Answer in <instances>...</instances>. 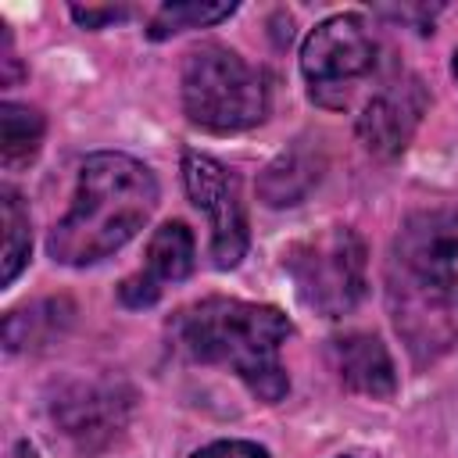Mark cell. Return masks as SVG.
<instances>
[{
  "label": "cell",
  "instance_id": "10",
  "mask_svg": "<svg viewBox=\"0 0 458 458\" xmlns=\"http://www.w3.org/2000/svg\"><path fill=\"white\" fill-rule=\"evenodd\" d=\"M333 369L340 383L365 397H390L397 390V372L390 361V351L372 333H347L329 344Z\"/></svg>",
  "mask_w": 458,
  "mask_h": 458
},
{
  "label": "cell",
  "instance_id": "15",
  "mask_svg": "<svg viewBox=\"0 0 458 458\" xmlns=\"http://www.w3.org/2000/svg\"><path fill=\"white\" fill-rule=\"evenodd\" d=\"M236 11V4H204V0H175L157 7V14L150 18L147 36L150 39H168L182 29H208L215 21H225Z\"/></svg>",
  "mask_w": 458,
  "mask_h": 458
},
{
  "label": "cell",
  "instance_id": "19",
  "mask_svg": "<svg viewBox=\"0 0 458 458\" xmlns=\"http://www.w3.org/2000/svg\"><path fill=\"white\" fill-rule=\"evenodd\" d=\"M451 72H454V79H458V54H454V61H451Z\"/></svg>",
  "mask_w": 458,
  "mask_h": 458
},
{
  "label": "cell",
  "instance_id": "11",
  "mask_svg": "<svg viewBox=\"0 0 458 458\" xmlns=\"http://www.w3.org/2000/svg\"><path fill=\"white\" fill-rule=\"evenodd\" d=\"M318 175H322V161L308 147H290L265 168L258 193L268 208H290L301 204V197L318 182Z\"/></svg>",
  "mask_w": 458,
  "mask_h": 458
},
{
  "label": "cell",
  "instance_id": "9",
  "mask_svg": "<svg viewBox=\"0 0 458 458\" xmlns=\"http://www.w3.org/2000/svg\"><path fill=\"white\" fill-rule=\"evenodd\" d=\"M193 261H197V247H193V233L186 229V222H165V225H157L154 236H150V243H147L143 268L118 286L122 304H129V308H150L168 283H182L193 272Z\"/></svg>",
  "mask_w": 458,
  "mask_h": 458
},
{
  "label": "cell",
  "instance_id": "6",
  "mask_svg": "<svg viewBox=\"0 0 458 458\" xmlns=\"http://www.w3.org/2000/svg\"><path fill=\"white\" fill-rule=\"evenodd\" d=\"M379 64V43L361 14H333L318 21L301 47V72L308 97L318 107L347 111L361 82Z\"/></svg>",
  "mask_w": 458,
  "mask_h": 458
},
{
  "label": "cell",
  "instance_id": "13",
  "mask_svg": "<svg viewBox=\"0 0 458 458\" xmlns=\"http://www.w3.org/2000/svg\"><path fill=\"white\" fill-rule=\"evenodd\" d=\"M100 411H104V415H118V401H114L111 394L93 390V386L79 390V397L61 401L64 433L75 437L82 447H97L93 437H104V440H107V437L114 433V426H118V422H111V419H100Z\"/></svg>",
  "mask_w": 458,
  "mask_h": 458
},
{
  "label": "cell",
  "instance_id": "16",
  "mask_svg": "<svg viewBox=\"0 0 458 458\" xmlns=\"http://www.w3.org/2000/svg\"><path fill=\"white\" fill-rule=\"evenodd\" d=\"M190 458H268V451L254 440H215V444L193 451Z\"/></svg>",
  "mask_w": 458,
  "mask_h": 458
},
{
  "label": "cell",
  "instance_id": "12",
  "mask_svg": "<svg viewBox=\"0 0 458 458\" xmlns=\"http://www.w3.org/2000/svg\"><path fill=\"white\" fill-rule=\"evenodd\" d=\"M43 132H47V122L36 107L7 100L0 107V157H4V168L14 172V168L29 165L43 147Z\"/></svg>",
  "mask_w": 458,
  "mask_h": 458
},
{
  "label": "cell",
  "instance_id": "5",
  "mask_svg": "<svg viewBox=\"0 0 458 458\" xmlns=\"http://www.w3.org/2000/svg\"><path fill=\"white\" fill-rule=\"evenodd\" d=\"M283 268L290 272L297 297L326 318L354 311L365 297V240L347 225H329L297 240L286 250Z\"/></svg>",
  "mask_w": 458,
  "mask_h": 458
},
{
  "label": "cell",
  "instance_id": "14",
  "mask_svg": "<svg viewBox=\"0 0 458 458\" xmlns=\"http://www.w3.org/2000/svg\"><path fill=\"white\" fill-rule=\"evenodd\" d=\"M0 208H4V276H0V283L11 286L18 279V272L29 265L32 222H29V208L21 204V197L11 186H4Z\"/></svg>",
  "mask_w": 458,
  "mask_h": 458
},
{
  "label": "cell",
  "instance_id": "1",
  "mask_svg": "<svg viewBox=\"0 0 458 458\" xmlns=\"http://www.w3.org/2000/svg\"><path fill=\"white\" fill-rule=\"evenodd\" d=\"M154 172L118 150L89 154L79 165V182L64 218L54 222L47 250L61 265H97L122 250L157 208Z\"/></svg>",
  "mask_w": 458,
  "mask_h": 458
},
{
  "label": "cell",
  "instance_id": "18",
  "mask_svg": "<svg viewBox=\"0 0 458 458\" xmlns=\"http://www.w3.org/2000/svg\"><path fill=\"white\" fill-rule=\"evenodd\" d=\"M14 458H39V451H36L29 440H21V444H18V451H14Z\"/></svg>",
  "mask_w": 458,
  "mask_h": 458
},
{
  "label": "cell",
  "instance_id": "17",
  "mask_svg": "<svg viewBox=\"0 0 458 458\" xmlns=\"http://www.w3.org/2000/svg\"><path fill=\"white\" fill-rule=\"evenodd\" d=\"M72 18L82 29H100V25H111V21L129 18V11L125 7H72Z\"/></svg>",
  "mask_w": 458,
  "mask_h": 458
},
{
  "label": "cell",
  "instance_id": "7",
  "mask_svg": "<svg viewBox=\"0 0 458 458\" xmlns=\"http://www.w3.org/2000/svg\"><path fill=\"white\" fill-rule=\"evenodd\" d=\"M182 182L190 200L211 222V265L236 268L247 254V208L240 193V179L233 168L200 150H182Z\"/></svg>",
  "mask_w": 458,
  "mask_h": 458
},
{
  "label": "cell",
  "instance_id": "2",
  "mask_svg": "<svg viewBox=\"0 0 458 458\" xmlns=\"http://www.w3.org/2000/svg\"><path fill=\"white\" fill-rule=\"evenodd\" d=\"M168 333L193 361L236 372L258 401L276 404L286 397L290 376L279 361V347L286 344L293 326L276 304L204 297L175 311Z\"/></svg>",
  "mask_w": 458,
  "mask_h": 458
},
{
  "label": "cell",
  "instance_id": "3",
  "mask_svg": "<svg viewBox=\"0 0 458 458\" xmlns=\"http://www.w3.org/2000/svg\"><path fill=\"white\" fill-rule=\"evenodd\" d=\"M182 111L208 132H243L268 114V79L222 43H200L182 57Z\"/></svg>",
  "mask_w": 458,
  "mask_h": 458
},
{
  "label": "cell",
  "instance_id": "8",
  "mask_svg": "<svg viewBox=\"0 0 458 458\" xmlns=\"http://www.w3.org/2000/svg\"><path fill=\"white\" fill-rule=\"evenodd\" d=\"M426 107H429V93L422 79L411 72H401L365 100L358 114V140L376 157H394L415 136Z\"/></svg>",
  "mask_w": 458,
  "mask_h": 458
},
{
  "label": "cell",
  "instance_id": "4",
  "mask_svg": "<svg viewBox=\"0 0 458 458\" xmlns=\"http://www.w3.org/2000/svg\"><path fill=\"white\" fill-rule=\"evenodd\" d=\"M394 265L408 301L404 315L458 318V211L411 215L394 240Z\"/></svg>",
  "mask_w": 458,
  "mask_h": 458
}]
</instances>
